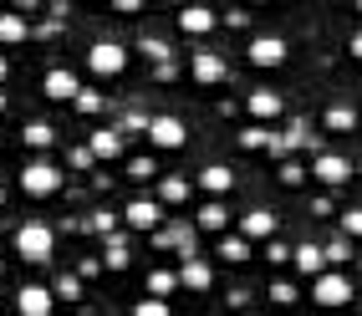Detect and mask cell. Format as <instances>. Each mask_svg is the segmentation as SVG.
Segmentation results:
<instances>
[{"instance_id":"obj_40","label":"cell","mask_w":362,"mask_h":316,"mask_svg":"<svg viewBox=\"0 0 362 316\" xmlns=\"http://www.w3.org/2000/svg\"><path fill=\"white\" fill-rule=\"evenodd\" d=\"M112 11H117V16H138L143 0H112Z\"/></svg>"},{"instance_id":"obj_11","label":"cell","mask_w":362,"mask_h":316,"mask_svg":"<svg viewBox=\"0 0 362 316\" xmlns=\"http://www.w3.org/2000/svg\"><path fill=\"white\" fill-rule=\"evenodd\" d=\"M281 92H271V87H255L250 97H245V112L255 117V123H271V117H281Z\"/></svg>"},{"instance_id":"obj_47","label":"cell","mask_w":362,"mask_h":316,"mask_svg":"<svg viewBox=\"0 0 362 316\" xmlns=\"http://www.w3.org/2000/svg\"><path fill=\"white\" fill-rule=\"evenodd\" d=\"M357 16H362V0H357Z\"/></svg>"},{"instance_id":"obj_39","label":"cell","mask_w":362,"mask_h":316,"mask_svg":"<svg viewBox=\"0 0 362 316\" xmlns=\"http://www.w3.org/2000/svg\"><path fill=\"white\" fill-rule=\"evenodd\" d=\"M265 260H271V265H286V260H291V250H286V245H265Z\"/></svg>"},{"instance_id":"obj_43","label":"cell","mask_w":362,"mask_h":316,"mask_svg":"<svg viewBox=\"0 0 362 316\" xmlns=\"http://www.w3.org/2000/svg\"><path fill=\"white\" fill-rule=\"evenodd\" d=\"M6 71H11V62H6V57H0V82H6Z\"/></svg>"},{"instance_id":"obj_17","label":"cell","mask_w":362,"mask_h":316,"mask_svg":"<svg viewBox=\"0 0 362 316\" xmlns=\"http://www.w3.org/2000/svg\"><path fill=\"white\" fill-rule=\"evenodd\" d=\"M179 286H184V291H209V286H214L209 260H199V255H194V260H184V265H179Z\"/></svg>"},{"instance_id":"obj_23","label":"cell","mask_w":362,"mask_h":316,"mask_svg":"<svg viewBox=\"0 0 362 316\" xmlns=\"http://www.w3.org/2000/svg\"><path fill=\"white\" fill-rule=\"evenodd\" d=\"M189 194H194V184H189V179H179V174L158 184V199H163V204H184Z\"/></svg>"},{"instance_id":"obj_19","label":"cell","mask_w":362,"mask_h":316,"mask_svg":"<svg viewBox=\"0 0 362 316\" xmlns=\"http://www.w3.org/2000/svg\"><path fill=\"white\" fill-rule=\"evenodd\" d=\"M225 225H230V209H225V199H209V204L194 214V230H204V235H225Z\"/></svg>"},{"instance_id":"obj_3","label":"cell","mask_w":362,"mask_h":316,"mask_svg":"<svg viewBox=\"0 0 362 316\" xmlns=\"http://www.w3.org/2000/svg\"><path fill=\"white\" fill-rule=\"evenodd\" d=\"M21 189H26L31 199H52V194L62 189V168L52 158H31L26 168H21Z\"/></svg>"},{"instance_id":"obj_22","label":"cell","mask_w":362,"mask_h":316,"mask_svg":"<svg viewBox=\"0 0 362 316\" xmlns=\"http://www.w3.org/2000/svg\"><path fill=\"white\" fill-rule=\"evenodd\" d=\"M21 143H26L31 153H46V148H57V128H52V123H26Z\"/></svg>"},{"instance_id":"obj_31","label":"cell","mask_w":362,"mask_h":316,"mask_svg":"<svg viewBox=\"0 0 362 316\" xmlns=\"http://www.w3.org/2000/svg\"><path fill=\"white\" fill-rule=\"evenodd\" d=\"M77 296H82V281L77 276H62L57 281V301H77Z\"/></svg>"},{"instance_id":"obj_42","label":"cell","mask_w":362,"mask_h":316,"mask_svg":"<svg viewBox=\"0 0 362 316\" xmlns=\"http://www.w3.org/2000/svg\"><path fill=\"white\" fill-rule=\"evenodd\" d=\"M11 6H16V11H36V6H41V0H11Z\"/></svg>"},{"instance_id":"obj_25","label":"cell","mask_w":362,"mask_h":316,"mask_svg":"<svg viewBox=\"0 0 362 316\" xmlns=\"http://www.w3.org/2000/svg\"><path fill=\"white\" fill-rule=\"evenodd\" d=\"M71 107H77L82 117H98V112L107 107V97H103V92H87V87H82L77 97H71Z\"/></svg>"},{"instance_id":"obj_26","label":"cell","mask_w":362,"mask_h":316,"mask_svg":"<svg viewBox=\"0 0 362 316\" xmlns=\"http://www.w3.org/2000/svg\"><path fill=\"white\" fill-rule=\"evenodd\" d=\"M240 148L255 153V148H271V133H265V123H250L245 133H240Z\"/></svg>"},{"instance_id":"obj_30","label":"cell","mask_w":362,"mask_h":316,"mask_svg":"<svg viewBox=\"0 0 362 316\" xmlns=\"http://www.w3.org/2000/svg\"><path fill=\"white\" fill-rule=\"evenodd\" d=\"M342 235H347V240H362V204L342 214Z\"/></svg>"},{"instance_id":"obj_13","label":"cell","mask_w":362,"mask_h":316,"mask_svg":"<svg viewBox=\"0 0 362 316\" xmlns=\"http://www.w3.org/2000/svg\"><path fill=\"white\" fill-rule=\"evenodd\" d=\"M189 71H194L199 87H220L225 82V57L220 52H194V66H189Z\"/></svg>"},{"instance_id":"obj_29","label":"cell","mask_w":362,"mask_h":316,"mask_svg":"<svg viewBox=\"0 0 362 316\" xmlns=\"http://www.w3.org/2000/svg\"><path fill=\"white\" fill-rule=\"evenodd\" d=\"M322 250H327V265H347V260H352V245H347V235H337L332 245H322Z\"/></svg>"},{"instance_id":"obj_32","label":"cell","mask_w":362,"mask_h":316,"mask_svg":"<svg viewBox=\"0 0 362 316\" xmlns=\"http://www.w3.org/2000/svg\"><path fill=\"white\" fill-rule=\"evenodd\" d=\"M153 174H158L153 158H133V163H128V179H138V184H143V179H153Z\"/></svg>"},{"instance_id":"obj_38","label":"cell","mask_w":362,"mask_h":316,"mask_svg":"<svg viewBox=\"0 0 362 316\" xmlns=\"http://www.w3.org/2000/svg\"><path fill=\"white\" fill-rule=\"evenodd\" d=\"M112 225H117V220H112L107 209H98V214H92V230H98V235H112Z\"/></svg>"},{"instance_id":"obj_9","label":"cell","mask_w":362,"mask_h":316,"mask_svg":"<svg viewBox=\"0 0 362 316\" xmlns=\"http://www.w3.org/2000/svg\"><path fill=\"white\" fill-rule=\"evenodd\" d=\"M245 57H250V66L271 71V66H281V62H286V41H281V36H255V41L245 46Z\"/></svg>"},{"instance_id":"obj_2","label":"cell","mask_w":362,"mask_h":316,"mask_svg":"<svg viewBox=\"0 0 362 316\" xmlns=\"http://www.w3.org/2000/svg\"><path fill=\"white\" fill-rule=\"evenodd\" d=\"M352 296H357V291H352V281L342 271H322L317 281H311V301H317L322 311H342Z\"/></svg>"},{"instance_id":"obj_48","label":"cell","mask_w":362,"mask_h":316,"mask_svg":"<svg viewBox=\"0 0 362 316\" xmlns=\"http://www.w3.org/2000/svg\"><path fill=\"white\" fill-rule=\"evenodd\" d=\"M357 174H362V163H357Z\"/></svg>"},{"instance_id":"obj_8","label":"cell","mask_w":362,"mask_h":316,"mask_svg":"<svg viewBox=\"0 0 362 316\" xmlns=\"http://www.w3.org/2000/svg\"><path fill=\"white\" fill-rule=\"evenodd\" d=\"M16 311H21V316H52V311H57V291H46V286H21V291H16Z\"/></svg>"},{"instance_id":"obj_20","label":"cell","mask_w":362,"mask_h":316,"mask_svg":"<svg viewBox=\"0 0 362 316\" xmlns=\"http://www.w3.org/2000/svg\"><path fill=\"white\" fill-rule=\"evenodd\" d=\"M240 235L245 240H271L276 235V214L271 209H250L245 220H240Z\"/></svg>"},{"instance_id":"obj_35","label":"cell","mask_w":362,"mask_h":316,"mask_svg":"<svg viewBox=\"0 0 362 316\" xmlns=\"http://www.w3.org/2000/svg\"><path fill=\"white\" fill-rule=\"evenodd\" d=\"M103 265H107V271H128V250L123 245H107V260Z\"/></svg>"},{"instance_id":"obj_24","label":"cell","mask_w":362,"mask_h":316,"mask_svg":"<svg viewBox=\"0 0 362 316\" xmlns=\"http://www.w3.org/2000/svg\"><path fill=\"white\" fill-rule=\"evenodd\" d=\"M220 260L225 265H245L250 260V240L240 235V240H220Z\"/></svg>"},{"instance_id":"obj_34","label":"cell","mask_w":362,"mask_h":316,"mask_svg":"<svg viewBox=\"0 0 362 316\" xmlns=\"http://www.w3.org/2000/svg\"><path fill=\"white\" fill-rule=\"evenodd\" d=\"M138 52L148 57V62H168V46H163V41H153V36H148V41H138Z\"/></svg>"},{"instance_id":"obj_6","label":"cell","mask_w":362,"mask_h":316,"mask_svg":"<svg viewBox=\"0 0 362 316\" xmlns=\"http://www.w3.org/2000/svg\"><path fill=\"white\" fill-rule=\"evenodd\" d=\"M311 174H317V184H327V189H342V184H352V179H357V163H352V158H342V153H317Z\"/></svg>"},{"instance_id":"obj_18","label":"cell","mask_w":362,"mask_h":316,"mask_svg":"<svg viewBox=\"0 0 362 316\" xmlns=\"http://www.w3.org/2000/svg\"><path fill=\"white\" fill-rule=\"evenodd\" d=\"M31 36V26H26V11H0V46H21Z\"/></svg>"},{"instance_id":"obj_28","label":"cell","mask_w":362,"mask_h":316,"mask_svg":"<svg viewBox=\"0 0 362 316\" xmlns=\"http://www.w3.org/2000/svg\"><path fill=\"white\" fill-rule=\"evenodd\" d=\"M168 291H179V271H153L148 276V296H168Z\"/></svg>"},{"instance_id":"obj_15","label":"cell","mask_w":362,"mask_h":316,"mask_svg":"<svg viewBox=\"0 0 362 316\" xmlns=\"http://www.w3.org/2000/svg\"><path fill=\"white\" fill-rule=\"evenodd\" d=\"M291 265H296V276L317 281V276L327 271V250H322V245H296V250H291Z\"/></svg>"},{"instance_id":"obj_41","label":"cell","mask_w":362,"mask_h":316,"mask_svg":"<svg viewBox=\"0 0 362 316\" xmlns=\"http://www.w3.org/2000/svg\"><path fill=\"white\" fill-rule=\"evenodd\" d=\"M347 52H352V57H357V62H362V31H357V36H352V41H347Z\"/></svg>"},{"instance_id":"obj_5","label":"cell","mask_w":362,"mask_h":316,"mask_svg":"<svg viewBox=\"0 0 362 316\" xmlns=\"http://www.w3.org/2000/svg\"><path fill=\"white\" fill-rule=\"evenodd\" d=\"M148 138H153V148H163V153H179L184 143H189V123L184 117H148Z\"/></svg>"},{"instance_id":"obj_16","label":"cell","mask_w":362,"mask_h":316,"mask_svg":"<svg viewBox=\"0 0 362 316\" xmlns=\"http://www.w3.org/2000/svg\"><path fill=\"white\" fill-rule=\"evenodd\" d=\"M199 189H204V194H214V199H225V194L235 189V168H225V163L199 168Z\"/></svg>"},{"instance_id":"obj_12","label":"cell","mask_w":362,"mask_h":316,"mask_svg":"<svg viewBox=\"0 0 362 316\" xmlns=\"http://www.w3.org/2000/svg\"><path fill=\"white\" fill-rule=\"evenodd\" d=\"M214 26H220V16H214L209 6H184L179 11V31L184 36H209Z\"/></svg>"},{"instance_id":"obj_33","label":"cell","mask_w":362,"mask_h":316,"mask_svg":"<svg viewBox=\"0 0 362 316\" xmlns=\"http://www.w3.org/2000/svg\"><path fill=\"white\" fill-rule=\"evenodd\" d=\"M271 301H276V306H291V301H296V286H291V281H276V286H271Z\"/></svg>"},{"instance_id":"obj_1","label":"cell","mask_w":362,"mask_h":316,"mask_svg":"<svg viewBox=\"0 0 362 316\" xmlns=\"http://www.w3.org/2000/svg\"><path fill=\"white\" fill-rule=\"evenodd\" d=\"M16 255L21 260H31V265H46L57 255V230L46 225V220H26L16 230Z\"/></svg>"},{"instance_id":"obj_14","label":"cell","mask_w":362,"mask_h":316,"mask_svg":"<svg viewBox=\"0 0 362 316\" xmlns=\"http://www.w3.org/2000/svg\"><path fill=\"white\" fill-rule=\"evenodd\" d=\"M87 153L98 158V163H107V158H123V133L117 128H98L87 138Z\"/></svg>"},{"instance_id":"obj_21","label":"cell","mask_w":362,"mask_h":316,"mask_svg":"<svg viewBox=\"0 0 362 316\" xmlns=\"http://www.w3.org/2000/svg\"><path fill=\"white\" fill-rule=\"evenodd\" d=\"M322 128H327V133H352V128H357V112H352L347 103H332V107L322 112Z\"/></svg>"},{"instance_id":"obj_4","label":"cell","mask_w":362,"mask_h":316,"mask_svg":"<svg viewBox=\"0 0 362 316\" xmlns=\"http://www.w3.org/2000/svg\"><path fill=\"white\" fill-rule=\"evenodd\" d=\"M87 71H92V77H123V71H128V46L92 41L87 46Z\"/></svg>"},{"instance_id":"obj_7","label":"cell","mask_w":362,"mask_h":316,"mask_svg":"<svg viewBox=\"0 0 362 316\" xmlns=\"http://www.w3.org/2000/svg\"><path fill=\"white\" fill-rule=\"evenodd\" d=\"M123 225L153 235V230L163 225V199H128V204H123Z\"/></svg>"},{"instance_id":"obj_45","label":"cell","mask_w":362,"mask_h":316,"mask_svg":"<svg viewBox=\"0 0 362 316\" xmlns=\"http://www.w3.org/2000/svg\"><path fill=\"white\" fill-rule=\"evenodd\" d=\"M0 204H6V189H0Z\"/></svg>"},{"instance_id":"obj_27","label":"cell","mask_w":362,"mask_h":316,"mask_svg":"<svg viewBox=\"0 0 362 316\" xmlns=\"http://www.w3.org/2000/svg\"><path fill=\"white\" fill-rule=\"evenodd\" d=\"M128 316H174V311H168V296H143V301H133Z\"/></svg>"},{"instance_id":"obj_46","label":"cell","mask_w":362,"mask_h":316,"mask_svg":"<svg viewBox=\"0 0 362 316\" xmlns=\"http://www.w3.org/2000/svg\"><path fill=\"white\" fill-rule=\"evenodd\" d=\"M250 6H265V0H250Z\"/></svg>"},{"instance_id":"obj_36","label":"cell","mask_w":362,"mask_h":316,"mask_svg":"<svg viewBox=\"0 0 362 316\" xmlns=\"http://www.w3.org/2000/svg\"><path fill=\"white\" fill-rule=\"evenodd\" d=\"M301 179H306L301 163H281V184H301Z\"/></svg>"},{"instance_id":"obj_37","label":"cell","mask_w":362,"mask_h":316,"mask_svg":"<svg viewBox=\"0 0 362 316\" xmlns=\"http://www.w3.org/2000/svg\"><path fill=\"white\" fill-rule=\"evenodd\" d=\"M306 138H311V133H306V128H301V123H296V128H291V133H286V138H281V148H301V143H306Z\"/></svg>"},{"instance_id":"obj_10","label":"cell","mask_w":362,"mask_h":316,"mask_svg":"<svg viewBox=\"0 0 362 316\" xmlns=\"http://www.w3.org/2000/svg\"><path fill=\"white\" fill-rule=\"evenodd\" d=\"M41 92L52 97V103H71V97L82 92V82H77V71H66V66H52V71H46V82H41Z\"/></svg>"},{"instance_id":"obj_44","label":"cell","mask_w":362,"mask_h":316,"mask_svg":"<svg viewBox=\"0 0 362 316\" xmlns=\"http://www.w3.org/2000/svg\"><path fill=\"white\" fill-rule=\"evenodd\" d=\"M0 112H6V92H0Z\"/></svg>"}]
</instances>
